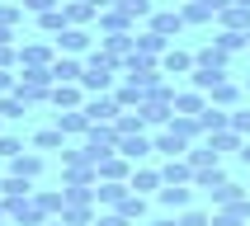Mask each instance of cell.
<instances>
[{"instance_id": "6da1fadb", "label": "cell", "mask_w": 250, "mask_h": 226, "mask_svg": "<svg viewBox=\"0 0 250 226\" xmlns=\"http://www.w3.org/2000/svg\"><path fill=\"white\" fill-rule=\"evenodd\" d=\"M52 66H19V75H14V94L28 99V104H47L52 99Z\"/></svg>"}, {"instance_id": "7a4b0ae2", "label": "cell", "mask_w": 250, "mask_h": 226, "mask_svg": "<svg viewBox=\"0 0 250 226\" xmlns=\"http://www.w3.org/2000/svg\"><path fill=\"white\" fill-rule=\"evenodd\" d=\"M123 71V61H113V56L104 52H90L85 56V75H81V90H90V94H109L113 90V75Z\"/></svg>"}, {"instance_id": "3957f363", "label": "cell", "mask_w": 250, "mask_h": 226, "mask_svg": "<svg viewBox=\"0 0 250 226\" xmlns=\"http://www.w3.org/2000/svg\"><path fill=\"white\" fill-rule=\"evenodd\" d=\"M81 109H85V118H90V123H118V113H123L113 94H90Z\"/></svg>"}, {"instance_id": "277c9868", "label": "cell", "mask_w": 250, "mask_h": 226, "mask_svg": "<svg viewBox=\"0 0 250 226\" xmlns=\"http://www.w3.org/2000/svg\"><path fill=\"white\" fill-rule=\"evenodd\" d=\"M227 5H231V0H189L180 14H184V24H208V19H217Z\"/></svg>"}, {"instance_id": "5b68a950", "label": "cell", "mask_w": 250, "mask_h": 226, "mask_svg": "<svg viewBox=\"0 0 250 226\" xmlns=\"http://www.w3.org/2000/svg\"><path fill=\"white\" fill-rule=\"evenodd\" d=\"M99 52L113 56V61H127V56L137 52V42H132V33H104L99 38Z\"/></svg>"}, {"instance_id": "8992f818", "label": "cell", "mask_w": 250, "mask_h": 226, "mask_svg": "<svg viewBox=\"0 0 250 226\" xmlns=\"http://www.w3.org/2000/svg\"><path fill=\"white\" fill-rule=\"evenodd\" d=\"M127 193H132L127 179H99V184H95V203H99V207H118Z\"/></svg>"}, {"instance_id": "52a82bcc", "label": "cell", "mask_w": 250, "mask_h": 226, "mask_svg": "<svg viewBox=\"0 0 250 226\" xmlns=\"http://www.w3.org/2000/svg\"><path fill=\"white\" fill-rule=\"evenodd\" d=\"M151 151H156V146H151V137H146V132H137V137H118V155H123V160H132V165H137V160H146Z\"/></svg>"}, {"instance_id": "ba28073f", "label": "cell", "mask_w": 250, "mask_h": 226, "mask_svg": "<svg viewBox=\"0 0 250 226\" xmlns=\"http://www.w3.org/2000/svg\"><path fill=\"white\" fill-rule=\"evenodd\" d=\"M52 109H81L85 104V90H81V80H71V85H52V99H47Z\"/></svg>"}, {"instance_id": "9c48e42d", "label": "cell", "mask_w": 250, "mask_h": 226, "mask_svg": "<svg viewBox=\"0 0 250 226\" xmlns=\"http://www.w3.org/2000/svg\"><path fill=\"white\" fill-rule=\"evenodd\" d=\"M161 184H194V165H189V155H170L166 170H161Z\"/></svg>"}, {"instance_id": "30bf717a", "label": "cell", "mask_w": 250, "mask_h": 226, "mask_svg": "<svg viewBox=\"0 0 250 226\" xmlns=\"http://www.w3.org/2000/svg\"><path fill=\"white\" fill-rule=\"evenodd\" d=\"M57 127L66 137H85L90 132V118H85V109H57Z\"/></svg>"}, {"instance_id": "8fae6325", "label": "cell", "mask_w": 250, "mask_h": 226, "mask_svg": "<svg viewBox=\"0 0 250 226\" xmlns=\"http://www.w3.org/2000/svg\"><path fill=\"white\" fill-rule=\"evenodd\" d=\"M99 24H104V33H132V24H137V19H132L123 5H109V10L99 14Z\"/></svg>"}, {"instance_id": "7c38bea8", "label": "cell", "mask_w": 250, "mask_h": 226, "mask_svg": "<svg viewBox=\"0 0 250 226\" xmlns=\"http://www.w3.org/2000/svg\"><path fill=\"white\" fill-rule=\"evenodd\" d=\"M81 75H85V61H76V56L62 52V56L52 61V80H57V85H71V80H81Z\"/></svg>"}, {"instance_id": "4fadbf2b", "label": "cell", "mask_w": 250, "mask_h": 226, "mask_svg": "<svg viewBox=\"0 0 250 226\" xmlns=\"http://www.w3.org/2000/svg\"><path fill=\"white\" fill-rule=\"evenodd\" d=\"M10 174H19V179H38V174H42V155L38 151H19L10 160Z\"/></svg>"}, {"instance_id": "5bb4252c", "label": "cell", "mask_w": 250, "mask_h": 226, "mask_svg": "<svg viewBox=\"0 0 250 226\" xmlns=\"http://www.w3.org/2000/svg\"><path fill=\"white\" fill-rule=\"evenodd\" d=\"M198 127H203V132H227V127H231V109H217V104H208V109L198 113Z\"/></svg>"}, {"instance_id": "9a60e30c", "label": "cell", "mask_w": 250, "mask_h": 226, "mask_svg": "<svg viewBox=\"0 0 250 226\" xmlns=\"http://www.w3.org/2000/svg\"><path fill=\"white\" fill-rule=\"evenodd\" d=\"M127 188H132V193H161V170H132V174H127Z\"/></svg>"}, {"instance_id": "2e32d148", "label": "cell", "mask_w": 250, "mask_h": 226, "mask_svg": "<svg viewBox=\"0 0 250 226\" xmlns=\"http://www.w3.org/2000/svg\"><path fill=\"white\" fill-rule=\"evenodd\" d=\"M95 174L99 179H127V174H132V160H123V155L113 151V155H104V160L95 165Z\"/></svg>"}, {"instance_id": "e0dca14e", "label": "cell", "mask_w": 250, "mask_h": 226, "mask_svg": "<svg viewBox=\"0 0 250 226\" xmlns=\"http://www.w3.org/2000/svg\"><path fill=\"white\" fill-rule=\"evenodd\" d=\"M57 42H62V52H66V56H81V52H90V33H85V28H62V38H57Z\"/></svg>"}, {"instance_id": "ac0fdd59", "label": "cell", "mask_w": 250, "mask_h": 226, "mask_svg": "<svg viewBox=\"0 0 250 226\" xmlns=\"http://www.w3.org/2000/svg\"><path fill=\"white\" fill-rule=\"evenodd\" d=\"M161 71H166V75H189V71H194V56L180 52V47H166V56H161Z\"/></svg>"}, {"instance_id": "d6986e66", "label": "cell", "mask_w": 250, "mask_h": 226, "mask_svg": "<svg viewBox=\"0 0 250 226\" xmlns=\"http://www.w3.org/2000/svg\"><path fill=\"white\" fill-rule=\"evenodd\" d=\"M217 24L231 28V33H250V10L246 5H227V10L217 14Z\"/></svg>"}, {"instance_id": "ffe728a7", "label": "cell", "mask_w": 250, "mask_h": 226, "mask_svg": "<svg viewBox=\"0 0 250 226\" xmlns=\"http://www.w3.org/2000/svg\"><path fill=\"white\" fill-rule=\"evenodd\" d=\"M57 56L47 42H28V47H19V66H52Z\"/></svg>"}, {"instance_id": "44dd1931", "label": "cell", "mask_w": 250, "mask_h": 226, "mask_svg": "<svg viewBox=\"0 0 250 226\" xmlns=\"http://www.w3.org/2000/svg\"><path fill=\"white\" fill-rule=\"evenodd\" d=\"M189 198H194V188H189V184H161V203H166L170 212L189 207Z\"/></svg>"}, {"instance_id": "7402d4cb", "label": "cell", "mask_w": 250, "mask_h": 226, "mask_svg": "<svg viewBox=\"0 0 250 226\" xmlns=\"http://www.w3.org/2000/svg\"><path fill=\"white\" fill-rule=\"evenodd\" d=\"M236 99H241V90H236V80H231V75H227V80H217V85L208 90V104H217V109H231Z\"/></svg>"}, {"instance_id": "603a6c76", "label": "cell", "mask_w": 250, "mask_h": 226, "mask_svg": "<svg viewBox=\"0 0 250 226\" xmlns=\"http://www.w3.org/2000/svg\"><path fill=\"white\" fill-rule=\"evenodd\" d=\"M203 109H208V94H198V90H180V94H175V113H189V118H198Z\"/></svg>"}, {"instance_id": "cb8c5ba5", "label": "cell", "mask_w": 250, "mask_h": 226, "mask_svg": "<svg viewBox=\"0 0 250 226\" xmlns=\"http://www.w3.org/2000/svg\"><path fill=\"white\" fill-rule=\"evenodd\" d=\"M227 47H217V42H212V47H198L194 52V66H208V71H227Z\"/></svg>"}, {"instance_id": "d4e9b609", "label": "cell", "mask_w": 250, "mask_h": 226, "mask_svg": "<svg viewBox=\"0 0 250 226\" xmlns=\"http://www.w3.org/2000/svg\"><path fill=\"white\" fill-rule=\"evenodd\" d=\"M33 151H66V132L62 127H42L33 137Z\"/></svg>"}, {"instance_id": "484cf974", "label": "cell", "mask_w": 250, "mask_h": 226, "mask_svg": "<svg viewBox=\"0 0 250 226\" xmlns=\"http://www.w3.org/2000/svg\"><path fill=\"white\" fill-rule=\"evenodd\" d=\"M24 113H28V99H19L14 90H10V94H0V118H5V123H19Z\"/></svg>"}, {"instance_id": "4316f807", "label": "cell", "mask_w": 250, "mask_h": 226, "mask_svg": "<svg viewBox=\"0 0 250 226\" xmlns=\"http://www.w3.org/2000/svg\"><path fill=\"white\" fill-rule=\"evenodd\" d=\"M62 14H66V24H71V28H81V24H90V19H99V14L90 10L85 0H66V5H62Z\"/></svg>"}, {"instance_id": "83f0119b", "label": "cell", "mask_w": 250, "mask_h": 226, "mask_svg": "<svg viewBox=\"0 0 250 226\" xmlns=\"http://www.w3.org/2000/svg\"><path fill=\"white\" fill-rule=\"evenodd\" d=\"M132 42H137L142 56H166V38H161V33H151V28H146V33H132Z\"/></svg>"}, {"instance_id": "f1b7e54d", "label": "cell", "mask_w": 250, "mask_h": 226, "mask_svg": "<svg viewBox=\"0 0 250 226\" xmlns=\"http://www.w3.org/2000/svg\"><path fill=\"white\" fill-rule=\"evenodd\" d=\"M184 28V14L166 10V14H151V33H161V38H170V33H180Z\"/></svg>"}, {"instance_id": "f546056e", "label": "cell", "mask_w": 250, "mask_h": 226, "mask_svg": "<svg viewBox=\"0 0 250 226\" xmlns=\"http://www.w3.org/2000/svg\"><path fill=\"white\" fill-rule=\"evenodd\" d=\"M151 146H156V151H166V155H189V141H180L175 132H170V127H166V132H156V137H151Z\"/></svg>"}, {"instance_id": "4dcf8cb0", "label": "cell", "mask_w": 250, "mask_h": 226, "mask_svg": "<svg viewBox=\"0 0 250 226\" xmlns=\"http://www.w3.org/2000/svg\"><path fill=\"white\" fill-rule=\"evenodd\" d=\"M113 212H118V217H127V222H142V217H146V198H142V193H127Z\"/></svg>"}, {"instance_id": "1f68e13d", "label": "cell", "mask_w": 250, "mask_h": 226, "mask_svg": "<svg viewBox=\"0 0 250 226\" xmlns=\"http://www.w3.org/2000/svg\"><path fill=\"white\" fill-rule=\"evenodd\" d=\"M241 141H246V137L227 127V132H212V137H208V146H212V151H217V155H222V151H241Z\"/></svg>"}, {"instance_id": "d6a6232c", "label": "cell", "mask_w": 250, "mask_h": 226, "mask_svg": "<svg viewBox=\"0 0 250 226\" xmlns=\"http://www.w3.org/2000/svg\"><path fill=\"white\" fill-rule=\"evenodd\" d=\"M236 198H246V188H241V184H231V179H227L222 188H212V207H227V203H236Z\"/></svg>"}, {"instance_id": "836d02e7", "label": "cell", "mask_w": 250, "mask_h": 226, "mask_svg": "<svg viewBox=\"0 0 250 226\" xmlns=\"http://www.w3.org/2000/svg\"><path fill=\"white\" fill-rule=\"evenodd\" d=\"M66 226H95V207H62Z\"/></svg>"}, {"instance_id": "e575fe53", "label": "cell", "mask_w": 250, "mask_h": 226, "mask_svg": "<svg viewBox=\"0 0 250 226\" xmlns=\"http://www.w3.org/2000/svg\"><path fill=\"white\" fill-rule=\"evenodd\" d=\"M38 28H42V33H62V28H66V14H62V5H57V10H47V14H38Z\"/></svg>"}, {"instance_id": "d590c367", "label": "cell", "mask_w": 250, "mask_h": 226, "mask_svg": "<svg viewBox=\"0 0 250 226\" xmlns=\"http://www.w3.org/2000/svg\"><path fill=\"white\" fill-rule=\"evenodd\" d=\"M24 19V5H10V0H0V28H14Z\"/></svg>"}, {"instance_id": "8d00e7d4", "label": "cell", "mask_w": 250, "mask_h": 226, "mask_svg": "<svg viewBox=\"0 0 250 226\" xmlns=\"http://www.w3.org/2000/svg\"><path fill=\"white\" fill-rule=\"evenodd\" d=\"M19 151H24V141L14 137V132H0V160H14Z\"/></svg>"}, {"instance_id": "74e56055", "label": "cell", "mask_w": 250, "mask_h": 226, "mask_svg": "<svg viewBox=\"0 0 250 226\" xmlns=\"http://www.w3.org/2000/svg\"><path fill=\"white\" fill-rule=\"evenodd\" d=\"M231 132L250 137V109H231Z\"/></svg>"}, {"instance_id": "f35d334b", "label": "cell", "mask_w": 250, "mask_h": 226, "mask_svg": "<svg viewBox=\"0 0 250 226\" xmlns=\"http://www.w3.org/2000/svg\"><path fill=\"white\" fill-rule=\"evenodd\" d=\"M19 5H24L28 14H47V10H57L62 0H19Z\"/></svg>"}, {"instance_id": "ab89813d", "label": "cell", "mask_w": 250, "mask_h": 226, "mask_svg": "<svg viewBox=\"0 0 250 226\" xmlns=\"http://www.w3.org/2000/svg\"><path fill=\"white\" fill-rule=\"evenodd\" d=\"M180 226H212V217H208V212H184Z\"/></svg>"}, {"instance_id": "60d3db41", "label": "cell", "mask_w": 250, "mask_h": 226, "mask_svg": "<svg viewBox=\"0 0 250 226\" xmlns=\"http://www.w3.org/2000/svg\"><path fill=\"white\" fill-rule=\"evenodd\" d=\"M10 61H19V52H14L10 42H0V71H10Z\"/></svg>"}, {"instance_id": "b9f144b4", "label": "cell", "mask_w": 250, "mask_h": 226, "mask_svg": "<svg viewBox=\"0 0 250 226\" xmlns=\"http://www.w3.org/2000/svg\"><path fill=\"white\" fill-rule=\"evenodd\" d=\"M95 226H132L127 217H118V212H109V217H95Z\"/></svg>"}, {"instance_id": "7bdbcfd3", "label": "cell", "mask_w": 250, "mask_h": 226, "mask_svg": "<svg viewBox=\"0 0 250 226\" xmlns=\"http://www.w3.org/2000/svg\"><path fill=\"white\" fill-rule=\"evenodd\" d=\"M10 90H14V75H10V71H0V94H10Z\"/></svg>"}, {"instance_id": "ee69618b", "label": "cell", "mask_w": 250, "mask_h": 226, "mask_svg": "<svg viewBox=\"0 0 250 226\" xmlns=\"http://www.w3.org/2000/svg\"><path fill=\"white\" fill-rule=\"evenodd\" d=\"M85 5H90V10H95V14H104V10H109V5H118V0H85Z\"/></svg>"}, {"instance_id": "f6af8a7d", "label": "cell", "mask_w": 250, "mask_h": 226, "mask_svg": "<svg viewBox=\"0 0 250 226\" xmlns=\"http://www.w3.org/2000/svg\"><path fill=\"white\" fill-rule=\"evenodd\" d=\"M151 226H180V217H161V222H151Z\"/></svg>"}, {"instance_id": "bcb514c9", "label": "cell", "mask_w": 250, "mask_h": 226, "mask_svg": "<svg viewBox=\"0 0 250 226\" xmlns=\"http://www.w3.org/2000/svg\"><path fill=\"white\" fill-rule=\"evenodd\" d=\"M236 155H241V160L250 165V141H241V151H236Z\"/></svg>"}, {"instance_id": "7dc6e473", "label": "cell", "mask_w": 250, "mask_h": 226, "mask_svg": "<svg viewBox=\"0 0 250 226\" xmlns=\"http://www.w3.org/2000/svg\"><path fill=\"white\" fill-rule=\"evenodd\" d=\"M0 42H14V28H0Z\"/></svg>"}, {"instance_id": "c3c4849f", "label": "cell", "mask_w": 250, "mask_h": 226, "mask_svg": "<svg viewBox=\"0 0 250 226\" xmlns=\"http://www.w3.org/2000/svg\"><path fill=\"white\" fill-rule=\"evenodd\" d=\"M42 226H66V222H62V217H47V222H42Z\"/></svg>"}, {"instance_id": "681fc988", "label": "cell", "mask_w": 250, "mask_h": 226, "mask_svg": "<svg viewBox=\"0 0 250 226\" xmlns=\"http://www.w3.org/2000/svg\"><path fill=\"white\" fill-rule=\"evenodd\" d=\"M246 90H250V80H246Z\"/></svg>"}, {"instance_id": "f907efd6", "label": "cell", "mask_w": 250, "mask_h": 226, "mask_svg": "<svg viewBox=\"0 0 250 226\" xmlns=\"http://www.w3.org/2000/svg\"><path fill=\"white\" fill-rule=\"evenodd\" d=\"M184 5H189V0H184Z\"/></svg>"}, {"instance_id": "816d5d0a", "label": "cell", "mask_w": 250, "mask_h": 226, "mask_svg": "<svg viewBox=\"0 0 250 226\" xmlns=\"http://www.w3.org/2000/svg\"><path fill=\"white\" fill-rule=\"evenodd\" d=\"M0 123H5V118H0Z\"/></svg>"}]
</instances>
